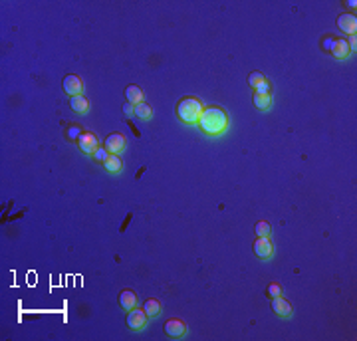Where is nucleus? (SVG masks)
Here are the masks:
<instances>
[{
    "label": "nucleus",
    "instance_id": "9d476101",
    "mask_svg": "<svg viewBox=\"0 0 357 341\" xmlns=\"http://www.w3.org/2000/svg\"><path fill=\"white\" fill-rule=\"evenodd\" d=\"M62 85H64V91H66L68 96H72V98H74V96H79V94H81V89H83L81 80H79L78 76H74V74H72V76H68V78L64 80V83H62Z\"/></svg>",
    "mask_w": 357,
    "mask_h": 341
},
{
    "label": "nucleus",
    "instance_id": "aec40b11",
    "mask_svg": "<svg viewBox=\"0 0 357 341\" xmlns=\"http://www.w3.org/2000/svg\"><path fill=\"white\" fill-rule=\"evenodd\" d=\"M262 81H266V78H264L260 72H252V74L248 76V85H250L252 89H256V87H258Z\"/></svg>",
    "mask_w": 357,
    "mask_h": 341
},
{
    "label": "nucleus",
    "instance_id": "f257e3e1",
    "mask_svg": "<svg viewBox=\"0 0 357 341\" xmlns=\"http://www.w3.org/2000/svg\"><path fill=\"white\" fill-rule=\"evenodd\" d=\"M197 125L200 127V131L204 135L217 137V135H222L228 129V115L220 107H204Z\"/></svg>",
    "mask_w": 357,
    "mask_h": 341
},
{
    "label": "nucleus",
    "instance_id": "f3484780",
    "mask_svg": "<svg viewBox=\"0 0 357 341\" xmlns=\"http://www.w3.org/2000/svg\"><path fill=\"white\" fill-rule=\"evenodd\" d=\"M254 105L260 109V111H266L268 107H270V103H272V98H270V94H254Z\"/></svg>",
    "mask_w": 357,
    "mask_h": 341
},
{
    "label": "nucleus",
    "instance_id": "b1692460",
    "mask_svg": "<svg viewBox=\"0 0 357 341\" xmlns=\"http://www.w3.org/2000/svg\"><path fill=\"white\" fill-rule=\"evenodd\" d=\"M334 42H336V38H334V36H327V38L323 40L321 48H323V50H327V52H330V50H332V46H334Z\"/></svg>",
    "mask_w": 357,
    "mask_h": 341
},
{
    "label": "nucleus",
    "instance_id": "5701e85b",
    "mask_svg": "<svg viewBox=\"0 0 357 341\" xmlns=\"http://www.w3.org/2000/svg\"><path fill=\"white\" fill-rule=\"evenodd\" d=\"M254 94H270V83H268V81H262V83L256 87Z\"/></svg>",
    "mask_w": 357,
    "mask_h": 341
},
{
    "label": "nucleus",
    "instance_id": "412c9836",
    "mask_svg": "<svg viewBox=\"0 0 357 341\" xmlns=\"http://www.w3.org/2000/svg\"><path fill=\"white\" fill-rule=\"evenodd\" d=\"M107 157H109V153H107V149H105V147H98V149L94 151V159H96L98 163H105V161H107Z\"/></svg>",
    "mask_w": 357,
    "mask_h": 341
},
{
    "label": "nucleus",
    "instance_id": "a878e982",
    "mask_svg": "<svg viewBox=\"0 0 357 341\" xmlns=\"http://www.w3.org/2000/svg\"><path fill=\"white\" fill-rule=\"evenodd\" d=\"M347 44H349V50H357V38L355 36H349V40H347Z\"/></svg>",
    "mask_w": 357,
    "mask_h": 341
},
{
    "label": "nucleus",
    "instance_id": "7ed1b4c3",
    "mask_svg": "<svg viewBox=\"0 0 357 341\" xmlns=\"http://www.w3.org/2000/svg\"><path fill=\"white\" fill-rule=\"evenodd\" d=\"M127 145V139L123 133H111L107 139H105V149L109 155H119Z\"/></svg>",
    "mask_w": 357,
    "mask_h": 341
},
{
    "label": "nucleus",
    "instance_id": "9b49d317",
    "mask_svg": "<svg viewBox=\"0 0 357 341\" xmlns=\"http://www.w3.org/2000/svg\"><path fill=\"white\" fill-rule=\"evenodd\" d=\"M119 305H121L125 312H131L133 307H137V296H135V292L123 290L121 294H119Z\"/></svg>",
    "mask_w": 357,
    "mask_h": 341
},
{
    "label": "nucleus",
    "instance_id": "1a4fd4ad",
    "mask_svg": "<svg viewBox=\"0 0 357 341\" xmlns=\"http://www.w3.org/2000/svg\"><path fill=\"white\" fill-rule=\"evenodd\" d=\"M272 309H274V314L278 316V318H290L292 316V303L290 301H286L282 296H278V298H272Z\"/></svg>",
    "mask_w": 357,
    "mask_h": 341
},
{
    "label": "nucleus",
    "instance_id": "2eb2a0df",
    "mask_svg": "<svg viewBox=\"0 0 357 341\" xmlns=\"http://www.w3.org/2000/svg\"><path fill=\"white\" fill-rule=\"evenodd\" d=\"M70 107H72L76 113H87V111H89V101H87V98H83V96L79 94V96H74V98L70 100Z\"/></svg>",
    "mask_w": 357,
    "mask_h": 341
},
{
    "label": "nucleus",
    "instance_id": "423d86ee",
    "mask_svg": "<svg viewBox=\"0 0 357 341\" xmlns=\"http://www.w3.org/2000/svg\"><path fill=\"white\" fill-rule=\"evenodd\" d=\"M272 252H274V246H272V242H270V238H256L254 240V254L258 256V258H262V260H266V258H270L272 256Z\"/></svg>",
    "mask_w": 357,
    "mask_h": 341
},
{
    "label": "nucleus",
    "instance_id": "ddd939ff",
    "mask_svg": "<svg viewBox=\"0 0 357 341\" xmlns=\"http://www.w3.org/2000/svg\"><path fill=\"white\" fill-rule=\"evenodd\" d=\"M125 98H127V103L139 105V103H143V91H141L139 85H127V89H125Z\"/></svg>",
    "mask_w": 357,
    "mask_h": 341
},
{
    "label": "nucleus",
    "instance_id": "393cba45",
    "mask_svg": "<svg viewBox=\"0 0 357 341\" xmlns=\"http://www.w3.org/2000/svg\"><path fill=\"white\" fill-rule=\"evenodd\" d=\"M123 113H125L127 117H131V115L135 113V105H131V103H125V105H123Z\"/></svg>",
    "mask_w": 357,
    "mask_h": 341
},
{
    "label": "nucleus",
    "instance_id": "39448f33",
    "mask_svg": "<svg viewBox=\"0 0 357 341\" xmlns=\"http://www.w3.org/2000/svg\"><path fill=\"white\" fill-rule=\"evenodd\" d=\"M147 314H145V309H137V307H133L131 312L127 314V325H129V329H133V331H141L143 327H145V323H147Z\"/></svg>",
    "mask_w": 357,
    "mask_h": 341
},
{
    "label": "nucleus",
    "instance_id": "4be33fe9",
    "mask_svg": "<svg viewBox=\"0 0 357 341\" xmlns=\"http://www.w3.org/2000/svg\"><path fill=\"white\" fill-rule=\"evenodd\" d=\"M266 294H268V298H278V296H282V288L278 284H270L266 288Z\"/></svg>",
    "mask_w": 357,
    "mask_h": 341
},
{
    "label": "nucleus",
    "instance_id": "dca6fc26",
    "mask_svg": "<svg viewBox=\"0 0 357 341\" xmlns=\"http://www.w3.org/2000/svg\"><path fill=\"white\" fill-rule=\"evenodd\" d=\"M143 309H145V314L149 318H157L161 314V301L159 300H147L145 305H143Z\"/></svg>",
    "mask_w": 357,
    "mask_h": 341
},
{
    "label": "nucleus",
    "instance_id": "a211bd4d",
    "mask_svg": "<svg viewBox=\"0 0 357 341\" xmlns=\"http://www.w3.org/2000/svg\"><path fill=\"white\" fill-rule=\"evenodd\" d=\"M135 115L139 117V119H151V115H153V109H151V105L149 103H139V105H135Z\"/></svg>",
    "mask_w": 357,
    "mask_h": 341
},
{
    "label": "nucleus",
    "instance_id": "6ab92c4d",
    "mask_svg": "<svg viewBox=\"0 0 357 341\" xmlns=\"http://www.w3.org/2000/svg\"><path fill=\"white\" fill-rule=\"evenodd\" d=\"M254 232H256V236H258V238H266V236H270V224L264 222V221H260V222L254 226Z\"/></svg>",
    "mask_w": 357,
    "mask_h": 341
},
{
    "label": "nucleus",
    "instance_id": "f03ea898",
    "mask_svg": "<svg viewBox=\"0 0 357 341\" xmlns=\"http://www.w3.org/2000/svg\"><path fill=\"white\" fill-rule=\"evenodd\" d=\"M202 109H204V105L200 103V100H197V98H183L181 101L177 103V117L181 119L183 123H187V125H195V123H198V119H200Z\"/></svg>",
    "mask_w": 357,
    "mask_h": 341
},
{
    "label": "nucleus",
    "instance_id": "4468645a",
    "mask_svg": "<svg viewBox=\"0 0 357 341\" xmlns=\"http://www.w3.org/2000/svg\"><path fill=\"white\" fill-rule=\"evenodd\" d=\"M103 167H105L107 173L117 175V173H121V169H123V161L119 159V155H109L107 161L103 163Z\"/></svg>",
    "mask_w": 357,
    "mask_h": 341
},
{
    "label": "nucleus",
    "instance_id": "6e6552de",
    "mask_svg": "<svg viewBox=\"0 0 357 341\" xmlns=\"http://www.w3.org/2000/svg\"><path fill=\"white\" fill-rule=\"evenodd\" d=\"M337 28L341 30V32L349 34V36H355V32H357V18L353 14H341L337 18Z\"/></svg>",
    "mask_w": 357,
    "mask_h": 341
},
{
    "label": "nucleus",
    "instance_id": "f8f14e48",
    "mask_svg": "<svg viewBox=\"0 0 357 341\" xmlns=\"http://www.w3.org/2000/svg\"><path fill=\"white\" fill-rule=\"evenodd\" d=\"M332 56L334 58H337V60H345L347 56H349V44H347V40H341V38H336V42H334V46H332Z\"/></svg>",
    "mask_w": 357,
    "mask_h": 341
},
{
    "label": "nucleus",
    "instance_id": "20e7f679",
    "mask_svg": "<svg viewBox=\"0 0 357 341\" xmlns=\"http://www.w3.org/2000/svg\"><path fill=\"white\" fill-rule=\"evenodd\" d=\"M78 147L87 155H94V151L98 149V137L92 131H81L78 135Z\"/></svg>",
    "mask_w": 357,
    "mask_h": 341
},
{
    "label": "nucleus",
    "instance_id": "0eeeda50",
    "mask_svg": "<svg viewBox=\"0 0 357 341\" xmlns=\"http://www.w3.org/2000/svg\"><path fill=\"white\" fill-rule=\"evenodd\" d=\"M165 333H167L169 337H175V339H178V337H183V335L187 333V325H185V321H181V320L173 318V320L165 321Z\"/></svg>",
    "mask_w": 357,
    "mask_h": 341
}]
</instances>
